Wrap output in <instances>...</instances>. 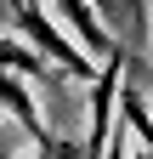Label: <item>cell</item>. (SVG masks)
<instances>
[{"instance_id": "obj_3", "label": "cell", "mask_w": 153, "mask_h": 159, "mask_svg": "<svg viewBox=\"0 0 153 159\" xmlns=\"http://www.w3.org/2000/svg\"><path fill=\"white\" fill-rule=\"evenodd\" d=\"M46 68H51V63L28 46L23 34H0V74H23V80H34V74H46Z\"/></svg>"}, {"instance_id": "obj_1", "label": "cell", "mask_w": 153, "mask_h": 159, "mask_svg": "<svg viewBox=\"0 0 153 159\" xmlns=\"http://www.w3.org/2000/svg\"><path fill=\"white\" fill-rule=\"evenodd\" d=\"M46 6H51L57 17H63V23H68V34H74V40H85V46L97 51L102 63L125 57V46H119V40H113V34L102 29V17H97V0H46Z\"/></svg>"}, {"instance_id": "obj_2", "label": "cell", "mask_w": 153, "mask_h": 159, "mask_svg": "<svg viewBox=\"0 0 153 159\" xmlns=\"http://www.w3.org/2000/svg\"><path fill=\"white\" fill-rule=\"evenodd\" d=\"M0 108H6L17 125L28 131V142H34V148H51V142H57V131L46 125L40 102L28 97V80H23V74H0Z\"/></svg>"}]
</instances>
